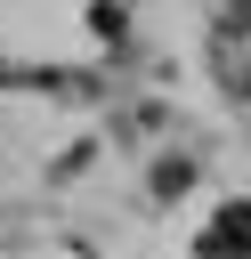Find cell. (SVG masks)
<instances>
[{
    "mask_svg": "<svg viewBox=\"0 0 251 259\" xmlns=\"http://www.w3.org/2000/svg\"><path fill=\"white\" fill-rule=\"evenodd\" d=\"M194 259H251V202H219V219L194 235Z\"/></svg>",
    "mask_w": 251,
    "mask_h": 259,
    "instance_id": "obj_1",
    "label": "cell"
}]
</instances>
